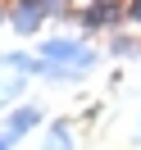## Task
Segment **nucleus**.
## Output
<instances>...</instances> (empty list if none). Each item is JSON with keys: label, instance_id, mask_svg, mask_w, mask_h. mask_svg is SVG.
Here are the masks:
<instances>
[{"label": "nucleus", "instance_id": "obj_1", "mask_svg": "<svg viewBox=\"0 0 141 150\" xmlns=\"http://www.w3.org/2000/svg\"><path fill=\"white\" fill-rule=\"evenodd\" d=\"M41 59L46 64H59V68H82L86 73L96 64V50L82 37H50V41H41Z\"/></svg>", "mask_w": 141, "mask_h": 150}, {"label": "nucleus", "instance_id": "obj_2", "mask_svg": "<svg viewBox=\"0 0 141 150\" xmlns=\"http://www.w3.org/2000/svg\"><path fill=\"white\" fill-rule=\"evenodd\" d=\"M114 23H123V5L118 0H91L82 9V28L86 32H109Z\"/></svg>", "mask_w": 141, "mask_h": 150}, {"label": "nucleus", "instance_id": "obj_3", "mask_svg": "<svg viewBox=\"0 0 141 150\" xmlns=\"http://www.w3.org/2000/svg\"><path fill=\"white\" fill-rule=\"evenodd\" d=\"M37 127H41V109H37V105H14V109H9L5 132H9L14 141H18V137H28V132H37Z\"/></svg>", "mask_w": 141, "mask_h": 150}, {"label": "nucleus", "instance_id": "obj_4", "mask_svg": "<svg viewBox=\"0 0 141 150\" xmlns=\"http://www.w3.org/2000/svg\"><path fill=\"white\" fill-rule=\"evenodd\" d=\"M46 150H73V137H68V127H64V123H55V127H50Z\"/></svg>", "mask_w": 141, "mask_h": 150}, {"label": "nucleus", "instance_id": "obj_5", "mask_svg": "<svg viewBox=\"0 0 141 150\" xmlns=\"http://www.w3.org/2000/svg\"><path fill=\"white\" fill-rule=\"evenodd\" d=\"M137 50H141V46H137L132 37H114V41H109V55H114V59H132Z\"/></svg>", "mask_w": 141, "mask_h": 150}, {"label": "nucleus", "instance_id": "obj_6", "mask_svg": "<svg viewBox=\"0 0 141 150\" xmlns=\"http://www.w3.org/2000/svg\"><path fill=\"white\" fill-rule=\"evenodd\" d=\"M46 5V14L50 18H64V14H73V0H41Z\"/></svg>", "mask_w": 141, "mask_h": 150}, {"label": "nucleus", "instance_id": "obj_7", "mask_svg": "<svg viewBox=\"0 0 141 150\" xmlns=\"http://www.w3.org/2000/svg\"><path fill=\"white\" fill-rule=\"evenodd\" d=\"M123 18H128V23H141V0H123Z\"/></svg>", "mask_w": 141, "mask_h": 150}, {"label": "nucleus", "instance_id": "obj_8", "mask_svg": "<svg viewBox=\"0 0 141 150\" xmlns=\"http://www.w3.org/2000/svg\"><path fill=\"white\" fill-rule=\"evenodd\" d=\"M0 150H14V137H9L5 127H0Z\"/></svg>", "mask_w": 141, "mask_h": 150}, {"label": "nucleus", "instance_id": "obj_9", "mask_svg": "<svg viewBox=\"0 0 141 150\" xmlns=\"http://www.w3.org/2000/svg\"><path fill=\"white\" fill-rule=\"evenodd\" d=\"M5 23H9V9H5V5H0V28H5Z\"/></svg>", "mask_w": 141, "mask_h": 150}, {"label": "nucleus", "instance_id": "obj_10", "mask_svg": "<svg viewBox=\"0 0 141 150\" xmlns=\"http://www.w3.org/2000/svg\"><path fill=\"white\" fill-rule=\"evenodd\" d=\"M137 137H141V118H137Z\"/></svg>", "mask_w": 141, "mask_h": 150}]
</instances>
